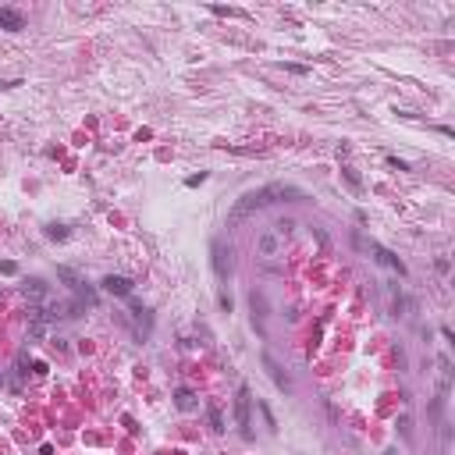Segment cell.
Returning a JSON list of instances; mask_svg holds the SVG:
<instances>
[{
    "label": "cell",
    "mask_w": 455,
    "mask_h": 455,
    "mask_svg": "<svg viewBox=\"0 0 455 455\" xmlns=\"http://www.w3.org/2000/svg\"><path fill=\"white\" fill-rule=\"evenodd\" d=\"M284 196H299V192H295L292 185H263V189H256V192H246V196H242V199L231 206L228 221L238 224V221H246L249 214H256V210H263V206H270V203L284 199Z\"/></svg>",
    "instance_id": "cell-1"
},
{
    "label": "cell",
    "mask_w": 455,
    "mask_h": 455,
    "mask_svg": "<svg viewBox=\"0 0 455 455\" xmlns=\"http://www.w3.org/2000/svg\"><path fill=\"white\" fill-rule=\"evenodd\" d=\"M249 405H253L249 388L242 384V388H238V395H235V423L242 427V434H246V437H249Z\"/></svg>",
    "instance_id": "cell-2"
},
{
    "label": "cell",
    "mask_w": 455,
    "mask_h": 455,
    "mask_svg": "<svg viewBox=\"0 0 455 455\" xmlns=\"http://www.w3.org/2000/svg\"><path fill=\"white\" fill-rule=\"evenodd\" d=\"M103 292H111V295H132V281L121 278V274H111V278H103Z\"/></svg>",
    "instance_id": "cell-3"
},
{
    "label": "cell",
    "mask_w": 455,
    "mask_h": 455,
    "mask_svg": "<svg viewBox=\"0 0 455 455\" xmlns=\"http://www.w3.org/2000/svg\"><path fill=\"white\" fill-rule=\"evenodd\" d=\"M256 249H260V256H278V249H281V238H278L274 231H263L260 238H256Z\"/></svg>",
    "instance_id": "cell-4"
},
{
    "label": "cell",
    "mask_w": 455,
    "mask_h": 455,
    "mask_svg": "<svg viewBox=\"0 0 455 455\" xmlns=\"http://www.w3.org/2000/svg\"><path fill=\"white\" fill-rule=\"evenodd\" d=\"M0 28H11V32H18V28H25V18L14 7H0Z\"/></svg>",
    "instance_id": "cell-5"
},
{
    "label": "cell",
    "mask_w": 455,
    "mask_h": 455,
    "mask_svg": "<svg viewBox=\"0 0 455 455\" xmlns=\"http://www.w3.org/2000/svg\"><path fill=\"white\" fill-rule=\"evenodd\" d=\"M25 299H32V302H47V299H50V288L43 284L39 278H32V281H25Z\"/></svg>",
    "instance_id": "cell-6"
},
{
    "label": "cell",
    "mask_w": 455,
    "mask_h": 455,
    "mask_svg": "<svg viewBox=\"0 0 455 455\" xmlns=\"http://www.w3.org/2000/svg\"><path fill=\"white\" fill-rule=\"evenodd\" d=\"M210 249H214V274H217V278L224 281V278H228V260H224L228 253H224V242L217 238V242H214V246H210Z\"/></svg>",
    "instance_id": "cell-7"
},
{
    "label": "cell",
    "mask_w": 455,
    "mask_h": 455,
    "mask_svg": "<svg viewBox=\"0 0 455 455\" xmlns=\"http://www.w3.org/2000/svg\"><path fill=\"white\" fill-rule=\"evenodd\" d=\"M373 253H377V260H381L384 267H391V270H398V274H405V267H402V260L395 253H388V249H381V246H373Z\"/></svg>",
    "instance_id": "cell-8"
},
{
    "label": "cell",
    "mask_w": 455,
    "mask_h": 455,
    "mask_svg": "<svg viewBox=\"0 0 455 455\" xmlns=\"http://www.w3.org/2000/svg\"><path fill=\"white\" fill-rule=\"evenodd\" d=\"M57 278H60V281H64V284L71 288V292H75V288H79V284H85V281H82L79 274H75V270H71V267H57Z\"/></svg>",
    "instance_id": "cell-9"
},
{
    "label": "cell",
    "mask_w": 455,
    "mask_h": 455,
    "mask_svg": "<svg viewBox=\"0 0 455 455\" xmlns=\"http://www.w3.org/2000/svg\"><path fill=\"white\" fill-rule=\"evenodd\" d=\"M178 409H181V413H192V409H196V395H192V391H185V388H181L178 391Z\"/></svg>",
    "instance_id": "cell-10"
},
{
    "label": "cell",
    "mask_w": 455,
    "mask_h": 455,
    "mask_svg": "<svg viewBox=\"0 0 455 455\" xmlns=\"http://www.w3.org/2000/svg\"><path fill=\"white\" fill-rule=\"evenodd\" d=\"M263 367L270 370V381H274L278 388H288V381H284V377H281V370L274 367V359H270V356H263Z\"/></svg>",
    "instance_id": "cell-11"
},
{
    "label": "cell",
    "mask_w": 455,
    "mask_h": 455,
    "mask_svg": "<svg viewBox=\"0 0 455 455\" xmlns=\"http://www.w3.org/2000/svg\"><path fill=\"white\" fill-rule=\"evenodd\" d=\"M47 235L57 238V242H64V238H68V228H64V224H50V228H47Z\"/></svg>",
    "instance_id": "cell-12"
},
{
    "label": "cell",
    "mask_w": 455,
    "mask_h": 455,
    "mask_svg": "<svg viewBox=\"0 0 455 455\" xmlns=\"http://www.w3.org/2000/svg\"><path fill=\"white\" fill-rule=\"evenodd\" d=\"M210 427H214V430H224V420H221V409H210Z\"/></svg>",
    "instance_id": "cell-13"
},
{
    "label": "cell",
    "mask_w": 455,
    "mask_h": 455,
    "mask_svg": "<svg viewBox=\"0 0 455 455\" xmlns=\"http://www.w3.org/2000/svg\"><path fill=\"white\" fill-rule=\"evenodd\" d=\"M203 181H206V171H199V174H192V178H185V185H189V189H196V185H203Z\"/></svg>",
    "instance_id": "cell-14"
}]
</instances>
